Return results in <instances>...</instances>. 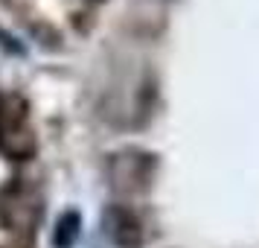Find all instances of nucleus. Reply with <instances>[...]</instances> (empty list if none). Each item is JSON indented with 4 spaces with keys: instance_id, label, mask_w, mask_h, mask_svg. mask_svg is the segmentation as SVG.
I'll return each mask as SVG.
<instances>
[{
    "instance_id": "1",
    "label": "nucleus",
    "mask_w": 259,
    "mask_h": 248,
    "mask_svg": "<svg viewBox=\"0 0 259 248\" xmlns=\"http://www.w3.org/2000/svg\"><path fill=\"white\" fill-rule=\"evenodd\" d=\"M0 152L12 161H29L35 152L29 102L21 94H0Z\"/></svg>"
},
{
    "instance_id": "2",
    "label": "nucleus",
    "mask_w": 259,
    "mask_h": 248,
    "mask_svg": "<svg viewBox=\"0 0 259 248\" xmlns=\"http://www.w3.org/2000/svg\"><path fill=\"white\" fill-rule=\"evenodd\" d=\"M154 169H157V158L152 152L122 149V152H114L108 158L105 175L111 190H117L122 196H131V193H146L152 187Z\"/></svg>"
},
{
    "instance_id": "3",
    "label": "nucleus",
    "mask_w": 259,
    "mask_h": 248,
    "mask_svg": "<svg viewBox=\"0 0 259 248\" xmlns=\"http://www.w3.org/2000/svg\"><path fill=\"white\" fill-rule=\"evenodd\" d=\"M41 213V199L29 184H12L0 193V219L9 231H32Z\"/></svg>"
},
{
    "instance_id": "4",
    "label": "nucleus",
    "mask_w": 259,
    "mask_h": 248,
    "mask_svg": "<svg viewBox=\"0 0 259 248\" xmlns=\"http://www.w3.org/2000/svg\"><path fill=\"white\" fill-rule=\"evenodd\" d=\"M102 231L117 248H140L146 242V228L137 210L128 204H108L102 213Z\"/></svg>"
},
{
    "instance_id": "5",
    "label": "nucleus",
    "mask_w": 259,
    "mask_h": 248,
    "mask_svg": "<svg viewBox=\"0 0 259 248\" xmlns=\"http://www.w3.org/2000/svg\"><path fill=\"white\" fill-rule=\"evenodd\" d=\"M82 234V216L76 210H64L56 219V228H53V245L56 248H73L76 239Z\"/></svg>"
},
{
    "instance_id": "6",
    "label": "nucleus",
    "mask_w": 259,
    "mask_h": 248,
    "mask_svg": "<svg viewBox=\"0 0 259 248\" xmlns=\"http://www.w3.org/2000/svg\"><path fill=\"white\" fill-rule=\"evenodd\" d=\"M91 3H102V0H91Z\"/></svg>"
}]
</instances>
